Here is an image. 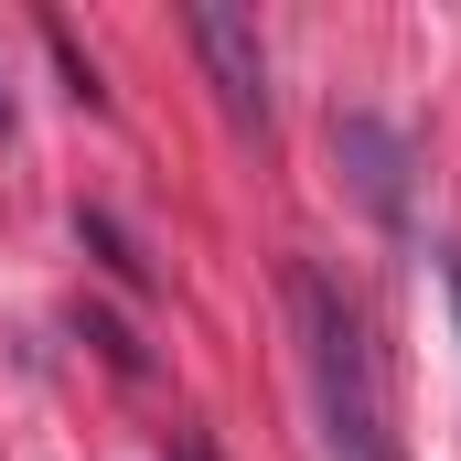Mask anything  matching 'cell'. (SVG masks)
Segmentation results:
<instances>
[{"label":"cell","mask_w":461,"mask_h":461,"mask_svg":"<svg viewBox=\"0 0 461 461\" xmlns=\"http://www.w3.org/2000/svg\"><path fill=\"white\" fill-rule=\"evenodd\" d=\"M333 161L354 172V194L375 204V226H408V150L386 118H333Z\"/></svg>","instance_id":"cell-3"},{"label":"cell","mask_w":461,"mask_h":461,"mask_svg":"<svg viewBox=\"0 0 461 461\" xmlns=\"http://www.w3.org/2000/svg\"><path fill=\"white\" fill-rule=\"evenodd\" d=\"M0 118H11V108H0Z\"/></svg>","instance_id":"cell-5"},{"label":"cell","mask_w":461,"mask_h":461,"mask_svg":"<svg viewBox=\"0 0 461 461\" xmlns=\"http://www.w3.org/2000/svg\"><path fill=\"white\" fill-rule=\"evenodd\" d=\"M183 32H194V54H204V76H215L226 118H236V129H268V43H258V22L226 11V0H194Z\"/></svg>","instance_id":"cell-2"},{"label":"cell","mask_w":461,"mask_h":461,"mask_svg":"<svg viewBox=\"0 0 461 461\" xmlns=\"http://www.w3.org/2000/svg\"><path fill=\"white\" fill-rule=\"evenodd\" d=\"M290 322H301V375H312V419H322V461H397L386 429V375L365 344V312L344 301L333 268H290Z\"/></svg>","instance_id":"cell-1"},{"label":"cell","mask_w":461,"mask_h":461,"mask_svg":"<svg viewBox=\"0 0 461 461\" xmlns=\"http://www.w3.org/2000/svg\"><path fill=\"white\" fill-rule=\"evenodd\" d=\"M451 312H461V268H451Z\"/></svg>","instance_id":"cell-4"}]
</instances>
